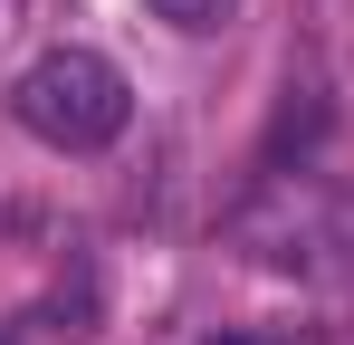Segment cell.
<instances>
[{
	"instance_id": "6da1fadb",
	"label": "cell",
	"mask_w": 354,
	"mask_h": 345,
	"mask_svg": "<svg viewBox=\"0 0 354 345\" xmlns=\"http://www.w3.org/2000/svg\"><path fill=\"white\" fill-rule=\"evenodd\" d=\"M19 125L39 134V144H58V154H106L124 134V115H134V87H124L115 57L96 48H48L29 77H19Z\"/></svg>"
},
{
	"instance_id": "3957f363",
	"label": "cell",
	"mask_w": 354,
	"mask_h": 345,
	"mask_svg": "<svg viewBox=\"0 0 354 345\" xmlns=\"http://www.w3.org/2000/svg\"><path fill=\"white\" fill-rule=\"evenodd\" d=\"M211 345H239V336H211Z\"/></svg>"
},
{
	"instance_id": "7a4b0ae2",
	"label": "cell",
	"mask_w": 354,
	"mask_h": 345,
	"mask_svg": "<svg viewBox=\"0 0 354 345\" xmlns=\"http://www.w3.org/2000/svg\"><path fill=\"white\" fill-rule=\"evenodd\" d=\"M230 10H239V0H153V19H173V29H192V39H201V29H221Z\"/></svg>"
}]
</instances>
